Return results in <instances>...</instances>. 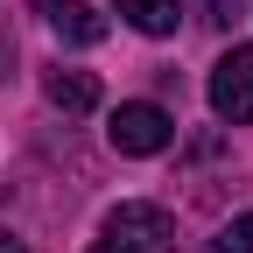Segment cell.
Here are the masks:
<instances>
[{"label":"cell","instance_id":"1","mask_svg":"<svg viewBox=\"0 0 253 253\" xmlns=\"http://www.w3.org/2000/svg\"><path fill=\"white\" fill-rule=\"evenodd\" d=\"M211 113L225 126H246L253 120V42H239V49H225L211 63Z\"/></svg>","mask_w":253,"mask_h":253},{"label":"cell","instance_id":"2","mask_svg":"<svg viewBox=\"0 0 253 253\" xmlns=\"http://www.w3.org/2000/svg\"><path fill=\"white\" fill-rule=\"evenodd\" d=\"M106 141H113L120 155H162V148L176 141V120H169L162 106H148V99H134V106H120V113H113V126H106Z\"/></svg>","mask_w":253,"mask_h":253},{"label":"cell","instance_id":"3","mask_svg":"<svg viewBox=\"0 0 253 253\" xmlns=\"http://www.w3.org/2000/svg\"><path fill=\"white\" fill-rule=\"evenodd\" d=\"M106 239H126L134 253H162V246L176 239V225H169L162 204H120V211L106 218Z\"/></svg>","mask_w":253,"mask_h":253},{"label":"cell","instance_id":"4","mask_svg":"<svg viewBox=\"0 0 253 253\" xmlns=\"http://www.w3.org/2000/svg\"><path fill=\"white\" fill-rule=\"evenodd\" d=\"M42 14H49V28L71 49H91V42H106V14H91L84 0H42Z\"/></svg>","mask_w":253,"mask_h":253},{"label":"cell","instance_id":"5","mask_svg":"<svg viewBox=\"0 0 253 253\" xmlns=\"http://www.w3.org/2000/svg\"><path fill=\"white\" fill-rule=\"evenodd\" d=\"M42 91H49L56 113H91V106H99V78H91V71H71V63H63V71H49Z\"/></svg>","mask_w":253,"mask_h":253},{"label":"cell","instance_id":"6","mask_svg":"<svg viewBox=\"0 0 253 253\" xmlns=\"http://www.w3.org/2000/svg\"><path fill=\"white\" fill-rule=\"evenodd\" d=\"M141 36H176V0H113Z\"/></svg>","mask_w":253,"mask_h":253},{"label":"cell","instance_id":"7","mask_svg":"<svg viewBox=\"0 0 253 253\" xmlns=\"http://www.w3.org/2000/svg\"><path fill=\"white\" fill-rule=\"evenodd\" d=\"M211 253H253V211H246V218H232V225L211 239Z\"/></svg>","mask_w":253,"mask_h":253},{"label":"cell","instance_id":"8","mask_svg":"<svg viewBox=\"0 0 253 253\" xmlns=\"http://www.w3.org/2000/svg\"><path fill=\"white\" fill-rule=\"evenodd\" d=\"M232 7H239V0H204V21H211V28H225V21H232Z\"/></svg>","mask_w":253,"mask_h":253},{"label":"cell","instance_id":"9","mask_svg":"<svg viewBox=\"0 0 253 253\" xmlns=\"http://www.w3.org/2000/svg\"><path fill=\"white\" fill-rule=\"evenodd\" d=\"M0 253H28V246H21V239H14L7 225H0Z\"/></svg>","mask_w":253,"mask_h":253},{"label":"cell","instance_id":"10","mask_svg":"<svg viewBox=\"0 0 253 253\" xmlns=\"http://www.w3.org/2000/svg\"><path fill=\"white\" fill-rule=\"evenodd\" d=\"M91 253H134V246H126V239H99V246H91Z\"/></svg>","mask_w":253,"mask_h":253}]
</instances>
